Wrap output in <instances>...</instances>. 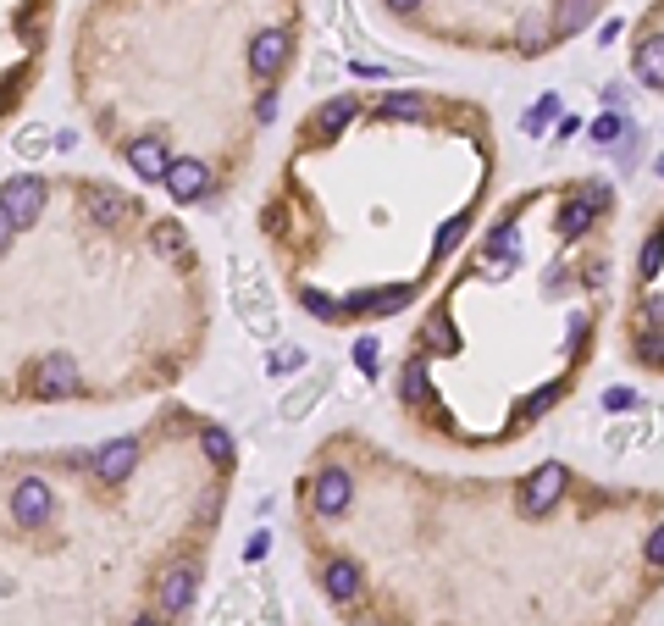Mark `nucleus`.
<instances>
[{"label": "nucleus", "mask_w": 664, "mask_h": 626, "mask_svg": "<svg viewBox=\"0 0 664 626\" xmlns=\"http://www.w3.org/2000/svg\"><path fill=\"white\" fill-rule=\"evenodd\" d=\"M349 494H355L349 471H344V466H327V471L316 477V494H310V499H316L321 516H344V510H349Z\"/></svg>", "instance_id": "nucleus-12"}, {"label": "nucleus", "mask_w": 664, "mask_h": 626, "mask_svg": "<svg viewBox=\"0 0 664 626\" xmlns=\"http://www.w3.org/2000/svg\"><path fill=\"white\" fill-rule=\"evenodd\" d=\"M559 494H565V466H559V460H548V466H537L532 477H526L515 510H521L526 521H537V516H548V510L559 505Z\"/></svg>", "instance_id": "nucleus-7"}, {"label": "nucleus", "mask_w": 664, "mask_h": 626, "mask_svg": "<svg viewBox=\"0 0 664 626\" xmlns=\"http://www.w3.org/2000/svg\"><path fill=\"white\" fill-rule=\"evenodd\" d=\"M200 449L211 466H233V438H227L222 427H200Z\"/></svg>", "instance_id": "nucleus-23"}, {"label": "nucleus", "mask_w": 664, "mask_h": 626, "mask_svg": "<svg viewBox=\"0 0 664 626\" xmlns=\"http://www.w3.org/2000/svg\"><path fill=\"white\" fill-rule=\"evenodd\" d=\"M659 266H664V228H653L648 244H642V255H637V277H642V283H653Z\"/></svg>", "instance_id": "nucleus-21"}, {"label": "nucleus", "mask_w": 664, "mask_h": 626, "mask_svg": "<svg viewBox=\"0 0 664 626\" xmlns=\"http://www.w3.org/2000/svg\"><path fill=\"white\" fill-rule=\"evenodd\" d=\"M266 549H272V538H266V532H255V538H249V549H244V554H249V560H261Z\"/></svg>", "instance_id": "nucleus-32"}, {"label": "nucleus", "mask_w": 664, "mask_h": 626, "mask_svg": "<svg viewBox=\"0 0 664 626\" xmlns=\"http://www.w3.org/2000/svg\"><path fill=\"white\" fill-rule=\"evenodd\" d=\"M321 593H327L332 604L360 599V566H355V560H344V554H338V560H327V566H321Z\"/></svg>", "instance_id": "nucleus-15"}, {"label": "nucleus", "mask_w": 664, "mask_h": 626, "mask_svg": "<svg viewBox=\"0 0 664 626\" xmlns=\"http://www.w3.org/2000/svg\"><path fill=\"white\" fill-rule=\"evenodd\" d=\"M421 111H427V100L415 95V89H393V95L377 100V117H388V122H415Z\"/></svg>", "instance_id": "nucleus-18"}, {"label": "nucleus", "mask_w": 664, "mask_h": 626, "mask_svg": "<svg viewBox=\"0 0 664 626\" xmlns=\"http://www.w3.org/2000/svg\"><path fill=\"white\" fill-rule=\"evenodd\" d=\"M349 117H355V95L321 100V106H316V117L305 122V139H338V133L349 128Z\"/></svg>", "instance_id": "nucleus-13"}, {"label": "nucleus", "mask_w": 664, "mask_h": 626, "mask_svg": "<svg viewBox=\"0 0 664 626\" xmlns=\"http://www.w3.org/2000/svg\"><path fill=\"white\" fill-rule=\"evenodd\" d=\"M299 305L316 311V322H344V300H332V294H321V289H299Z\"/></svg>", "instance_id": "nucleus-22"}, {"label": "nucleus", "mask_w": 664, "mask_h": 626, "mask_svg": "<svg viewBox=\"0 0 664 626\" xmlns=\"http://www.w3.org/2000/svg\"><path fill=\"white\" fill-rule=\"evenodd\" d=\"M321 394H327V377H321V372L305 377V383H299L294 394L283 399V422H299V416H310V405H316Z\"/></svg>", "instance_id": "nucleus-19"}, {"label": "nucleus", "mask_w": 664, "mask_h": 626, "mask_svg": "<svg viewBox=\"0 0 664 626\" xmlns=\"http://www.w3.org/2000/svg\"><path fill=\"white\" fill-rule=\"evenodd\" d=\"M150 250H155V261L178 266V272H189V266H194L189 228H183L178 217H161V222H150Z\"/></svg>", "instance_id": "nucleus-9"}, {"label": "nucleus", "mask_w": 664, "mask_h": 626, "mask_svg": "<svg viewBox=\"0 0 664 626\" xmlns=\"http://www.w3.org/2000/svg\"><path fill=\"white\" fill-rule=\"evenodd\" d=\"M593 17H598V0H554V12H548V34H554V45H559V39L581 34Z\"/></svg>", "instance_id": "nucleus-14"}, {"label": "nucleus", "mask_w": 664, "mask_h": 626, "mask_svg": "<svg viewBox=\"0 0 664 626\" xmlns=\"http://www.w3.org/2000/svg\"><path fill=\"white\" fill-rule=\"evenodd\" d=\"M12 150H17V161H39L50 150V128H39V122H23L17 128V139H12Z\"/></svg>", "instance_id": "nucleus-20"}, {"label": "nucleus", "mask_w": 664, "mask_h": 626, "mask_svg": "<svg viewBox=\"0 0 664 626\" xmlns=\"http://www.w3.org/2000/svg\"><path fill=\"white\" fill-rule=\"evenodd\" d=\"M161 189L172 194L178 205H194V200H205V189H211V167H205L200 156H183V161H172V167H166Z\"/></svg>", "instance_id": "nucleus-10"}, {"label": "nucleus", "mask_w": 664, "mask_h": 626, "mask_svg": "<svg viewBox=\"0 0 664 626\" xmlns=\"http://www.w3.org/2000/svg\"><path fill=\"white\" fill-rule=\"evenodd\" d=\"M620 139H631V122L620 117V111H609V117L593 122V145H620Z\"/></svg>", "instance_id": "nucleus-24"}, {"label": "nucleus", "mask_w": 664, "mask_h": 626, "mask_svg": "<svg viewBox=\"0 0 664 626\" xmlns=\"http://www.w3.org/2000/svg\"><path fill=\"white\" fill-rule=\"evenodd\" d=\"M50 516H56V488H50L45 477H23L12 488V521L23 532H39Z\"/></svg>", "instance_id": "nucleus-6"}, {"label": "nucleus", "mask_w": 664, "mask_h": 626, "mask_svg": "<svg viewBox=\"0 0 664 626\" xmlns=\"http://www.w3.org/2000/svg\"><path fill=\"white\" fill-rule=\"evenodd\" d=\"M17 388H23L28 399H39V405H56V399L83 394V366L72 361V355H45V361H34L17 377Z\"/></svg>", "instance_id": "nucleus-1"}, {"label": "nucleus", "mask_w": 664, "mask_h": 626, "mask_svg": "<svg viewBox=\"0 0 664 626\" xmlns=\"http://www.w3.org/2000/svg\"><path fill=\"white\" fill-rule=\"evenodd\" d=\"M78 211H83V222H89V228H122V222L139 217V200H133V194H122V189H111V183H83Z\"/></svg>", "instance_id": "nucleus-2"}, {"label": "nucleus", "mask_w": 664, "mask_h": 626, "mask_svg": "<svg viewBox=\"0 0 664 626\" xmlns=\"http://www.w3.org/2000/svg\"><path fill=\"white\" fill-rule=\"evenodd\" d=\"M631 73H637L648 89H664V34L642 39L637 56H631Z\"/></svg>", "instance_id": "nucleus-16"}, {"label": "nucleus", "mask_w": 664, "mask_h": 626, "mask_svg": "<svg viewBox=\"0 0 664 626\" xmlns=\"http://www.w3.org/2000/svg\"><path fill=\"white\" fill-rule=\"evenodd\" d=\"M139 438H106V444L89 449V471H95L100 488H117V482H128V471L139 466Z\"/></svg>", "instance_id": "nucleus-5"}, {"label": "nucleus", "mask_w": 664, "mask_h": 626, "mask_svg": "<svg viewBox=\"0 0 664 626\" xmlns=\"http://www.w3.org/2000/svg\"><path fill=\"white\" fill-rule=\"evenodd\" d=\"M194 593H200V566H194V560L166 566L161 577H155V610H161V621H178L194 604Z\"/></svg>", "instance_id": "nucleus-4"}, {"label": "nucleus", "mask_w": 664, "mask_h": 626, "mask_svg": "<svg viewBox=\"0 0 664 626\" xmlns=\"http://www.w3.org/2000/svg\"><path fill=\"white\" fill-rule=\"evenodd\" d=\"M122 156H128V167L139 172L144 183H161L166 167H172V156H166V139L161 133H139V139H128L122 145Z\"/></svg>", "instance_id": "nucleus-11"}, {"label": "nucleus", "mask_w": 664, "mask_h": 626, "mask_svg": "<svg viewBox=\"0 0 664 626\" xmlns=\"http://www.w3.org/2000/svg\"><path fill=\"white\" fill-rule=\"evenodd\" d=\"M460 233H465V217H454V222H443V233H438V250H432V255H438V261H443V255H449V250H454V244H460Z\"/></svg>", "instance_id": "nucleus-28"}, {"label": "nucleus", "mask_w": 664, "mask_h": 626, "mask_svg": "<svg viewBox=\"0 0 664 626\" xmlns=\"http://www.w3.org/2000/svg\"><path fill=\"white\" fill-rule=\"evenodd\" d=\"M12 239H17V222L6 217V205H0V255L12 250Z\"/></svg>", "instance_id": "nucleus-30"}, {"label": "nucleus", "mask_w": 664, "mask_h": 626, "mask_svg": "<svg viewBox=\"0 0 664 626\" xmlns=\"http://www.w3.org/2000/svg\"><path fill=\"white\" fill-rule=\"evenodd\" d=\"M288 56H294V34L288 28H261V34L249 39V73L266 78V84L288 67Z\"/></svg>", "instance_id": "nucleus-8"}, {"label": "nucleus", "mask_w": 664, "mask_h": 626, "mask_svg": "<svg viewBox=\"0 0 664 626\" xmlns=\"http://www.w3.org/2000/svg\"><path fill=\"white\" fill-rule=\"evenodd\" d=\"M45 200H50V183L39 178V172H17V178L0 183V205H6V217H12L17 228H34V222L45 217Z\"/></svg>", "instance_id": "nucleus-3"}, {"label": "nucleus", "mask_w": 664, "mask_h": 626, "mask_svg": "<svg viewBox=\"0 0 664 626\" xmlns=\"http://www.w3.org/2000/svg\"><path fill=\"white\" fill-rule=\"evenodd\" d=\"M299 366H305V350H299V344H288V350H277V355H272V377L299 372Z\"/></svg>", "instance_id": "nucleus-26"}, {"label": "nucleus", "mask_w": 664, "mask_h": 626, "mask_svg": "<svg viewBox=\"0 0 664 626\" xmlns=\"http://www.w3.org/2000/svg\"><path fill=\"white\" fill-rule=\"evenodd\" d=\"M548 45H554V34H548V17H543V12H526L521 23H515V50H521V56H543Z\"/></svg>", "instance_id": "nucleus-17"}, {"label": "nucleus", "mask_w": 664, "mask_h": 626, "mask_svg": "<svg viewBox=\"0 0 664 626\" xmlns=\"http://www.w3.org/2000/svg\"><path fill=\"white\" fill-rule=\"evenodd\" d=\"M554 111H559V100H554V95H543V106H537L532 117H526V133H537V128H543L548 117H554Z\"/></svg>", "instance_id": "nucleus-29"}, {"label": "nucleus", "mask_w": 664, "mask_h": 626, "mask_svg": "<svg viewBox=\"0 0 664 626\" xmlns=\"http://www.w3.org/2000/svg\"><path fill=\"white\" fill-rule=\"evenodd\" d=\"M133 626H161V621H155V615H139V621H133Z\"/></svg>", "instance_id": "nucleus-33"}, {"label": "nucleus", "mask_w": 664, "mask_h": 626, "mask_svg": "<svg viewBox=\"0 0 664 626\" xmlns=\"http://www.w3.org/2000/svg\"><path fill=\"white\" fill-rule=\"evenodd\" d=\"M604 410H609V416H626V410H637V394H631V388H609Z\"/></svg>", "instance_id": "nucleus-27"}, {"label": "nucleus", "mask_w": 664, "mask_h": 626, "mask_svg": "<svg viewBox=\"0 0 664 626\" xmlns=\"http://www.w3.org/2000/svg\"><path fill=\"white\" fill-rule=\"evenodd\" d=\"M355 361H360V372H366V377H377V372H382V350H377V338H360V344H355Z\"/></svg>", "instance_id": "nucleus-25"}, {"label": "nucleus", "mask_w": 664, "mask_h": 626, "mask_svg": "<svg viewBox=\"0 0 664 626\" xmlns=\"http://www.w3.org/2000/svg\"><path fill=\"white\" fill-rule=\"evenodd\" d=\"M648 566H664V527H653L648 538Z\"/></svg>", "instance_id": "nucleus-31"}]
</instances>
